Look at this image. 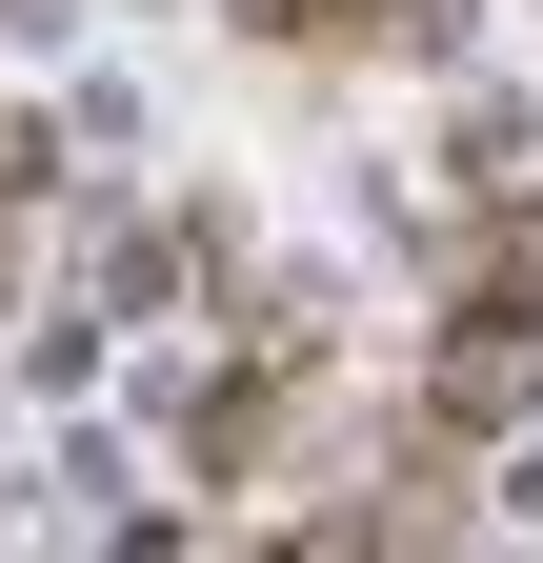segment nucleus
Listing matches in <instances>:
<instances>
[{
    "instance_id": "nucleus-1",
    "label": "nucleus",
    "mask_w": 543,
    "mask_h": 563,
    "mask_svg": "<svg viewBox=\"0 0 543 563\" xmlns=\"http://www.w3.org/2000/svg\"><path fill=\"white\" fill-rule=\"evenodd\" d=\"M443 402H463V422H503V402H543V342L463 302V322H443Z\"/></svg>"
},
{
    "instance_id": "nucleus-2",
    "label": "nucleus",
    "mask_w": 543,
    "mask_h": 563,
    "mask_svg": "<svg viewBox=\"0 0 543 563\" xmlns=\"http://www.w3.org/2000/svg\"><path fill=\"white\" fill-rule=\"evenodd\" d=\"M0 181H21V141H0ZM0 262H21V242H0Z\"/></svg>"
}]
</instances>
